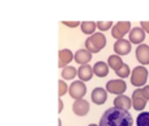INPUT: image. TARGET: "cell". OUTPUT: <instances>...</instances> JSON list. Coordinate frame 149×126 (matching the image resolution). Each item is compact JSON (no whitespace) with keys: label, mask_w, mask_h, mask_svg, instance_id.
Returning a JSON list of instances; mask_svg holds the SVG:
<instances>
[{"label":"cell","mask_w":149,"mask_h":126,"mask_svg":"<svg viewBox=\"0 0 149 126\" xmlns=\"http://www.w3.org/2000/svg\"><path fill=\"white\" fill-rule=\"evenodd\" d=\"M100 126H134V120L128 111L113 106L102 114Z\"/></svg>","instance_id":"1"},{"label":"cell","mask_w":149,"mask_h":126,"mask_svg":"<svg viewBox=\"0 0 149 126\" xmlns=\"http://www.w3.org/2000/svg\"><path fill=\"white\" fill-rule=\"evenodd\" d=\"M105 46H106V37H105V34L101 33V32H95V33L90 34V36L85 39V47H86L92 54L100 53Z\"/></svg>","instance_id":"2"},{"label":"cell","mask_w":149,"mask_h":126,"mask_svg":"<svg viewBox=\"0 0 149 126\" xmlns=\"http://www.w3.org/2000/svg\"><path fill=\"white\" fill-rule=\"evenodd\" d=\"M148 80V70L144 66H137L131 72V84L137 88H141L147 84Z\"/></svg>","instance_id":"3"},{"label":"cell","mask_w":149,"mask_h":126,"mask_svg":"<svg viewBox=\"0 0 149 126\" xmlns=\"http://www.w3.org/2000/svg\"><path fill=\"white\" fill-rule=\"evenodd\" d=\"M131 32V23L130 21H118L116 24L113 25V29H111V36L115 39H120L124 38L127 33Z\"/></svg>","instance_id":"4"},{"label":"cell","mask_w":149,"mask_h":126,"mask_svg":"<svg viewBox=\"0 0 149 126\" xmlns=\"http://www.w3.org/2000/svg\"><path fill=\"white\" fill-rule=\"evenodd\" d=\"M127 89V84L123 79H113L106 83V91L113 95H123Z\"/></svg>","instance_id":"5"},{"label":"cell","mask_w":149,"mask_h":126,"mask_svg":"<svg viewBox=\"0 0 149 126\" xmlns=\"http://www.w3.org/2000/svg\"><path fill=\"white\" fill-rule=\"evenodd\" d=\"M70 96L74 100H79V99H84V96L86 95V85L84 84L82 80H76L72 84L70 85V89H68Z\"/></svg>","instance_id":"6"},{"label":"cell","mask_w":149,"mask_h":126,"mask_svg":"<svg viewBox=\"0 0 149 126\" xmlns=\"http://www.w3.org/2000/svg\"><path fill=\"white\" fill-rule=\"evenodd\" d=\"M147 103H148V100L144 97V95H143L141 88L135 89L134 93H132V106H134L135 111L143 112L144 108L147 106Z\"/></svg>","instance_id":"7"},{"label":"cell","mask_w":149,"mask_h":126,"mask_svg":"<svg viewBox=\"0 0 149 126\" xmlns=\"http://www.w3.org/2000/svg\"><path fill=\"white\" fill-rule=\"evenodd\" d=\"M132 42L128 41V39H124V38H120V39H116V42L114 44V51L118 55H127L131 53V46Z\"/></svg>","instance_id":"8"},{"label":"cell","mask_w":149,"mask_h":126,"mask_svg":"<svg viewBox=\"0 0 149 126\" xmlns=\"http://www.w3.org/2000/svg\"><path fill=\"white\" fill-rule=\"evenodd\" d=\"M89 103H88L86 100H84V99H79V100H74L73 105H72V111L73 113L76 114V116L79 117H84L88 114V112H89Z\"/></svg>","instance_id":"9"},{"label":"cell","mask_w":149,"mask_h":126,"mask_svg":"<svg viewBox=\"0 0 149 126\" xmlns=\"http://www.w3.org/2000/svg\"><path fill=\"white\" fill-rule=\"evenodd\" d=\"M90 97H92V101L94 104H97V105H102V104H105L106 100H107V91H106V88L97 87L92 91Z\"/></svg>","instance_id":"10"},{"label":"cell","mask_w":149,"mask_h":126,"mask_svg":"<svg viewBox=\"0 0 149 126\" xmlns=\"http://www.w3.org/2000/svg\"><path fill=\"white\" fill-rule=\"evenodd\" d=\"M145 33H147V32H145L141 26H140V28L139 26H135V28L131 29V32L128 33L130 34V41L135 45H141L145 39Z\"/></svg>","instance_id":"11"},{"label":"cell","mask_w":149,"mask_h":126,"mask_svg":"<svg viewBox=\"0 0 149 126\" xmlns=\"http://www.w3.org/2000/svg\"><path fill=\"white\" fill-rule=\"evenodd\" d=\"M136 59L139 61V63H141L143 66L149 64V46L145 44H141L137 46L136 49Z\"/></svg>","instance_id":"12"},{"label":"cell","mask_w":149,"mask_h":126,"mask_svg":"<svg viewBox=\"0 0 149 126\" xmlns=\"http://www.w3.org/2000/svg\"><path fill=\"white\" fill-rule=\"evenodd\" d=\"M72 59H74V55L71 50L68 49L59 50V63H58V67L59 68H64V67H67L71 63Z\"/></svg>","instance_id":"13"},{"label":"cell","mask_w":149,"mask_h":126,"mask_svg":"<svg viewBox=\"0 0 149 126\" xmlns=\"http://www.w3.org/2000/svg\"><path fill=\"white\" fill-rule=\"evenodd\" d=\"M94 72H93V67H90L89 64H80V68L77 70V76L80 77V80L82 82H89L93 77Z\"/></svg>","instance_id":"14"},{"label":"cell","mask_w":149,"mask_h":126,"mask_svg":"<svg viewBox=\"0 0 149 126\" xmlns=\"http://www.w3.org/2000/svg\"><path fill=\"white\" fill-rule=\"evenodd\" d=\"M114 106L124 109V111H130V108L132 106V99H130L126 95H118L114 99Z\"/></svg>","instance_id":"15"},{"label":"cell","mask_w":149,"mask_h":126,"mask_svg":"<svg viewBox=\"0 0 149 126\" xmlns=\"http://www.w3.org/2000/svg\"><path fill=\"white\" fill-rule=\"evenodd\" d=\"M74 61L80 64H86L92 61V53L88 49H80L74 53Z\"/></svg>","instance_id":"16"},{"label":"cell","mask_w":149,"mask_h":126,"mask_svg":"<svg viewBox=\"0 0 149 126\" xmlns=\"http://www.w3.org/2000/svg\"><path fill=\"white\" fill-rule=\"evenodd\" d=\"M109 64L102 62V61H98L97 63H94V66H93V72H94L95 76L98 77H105L109 75Z\"/></svg>","instance_id":"17"},{"label":"cell","mask_w":149,"mask_h":126,"mask_svg":"<svg viewBox=\"0 0 149 126\" xmlns=\"http://www.w3.org/2000/svg\"><path fill=\"white\" fill-rule=\"evenodd\" d=\"M123 61H122L120 55L115 54V55H110L107 59V64L109 67H110L111 70H114V71H116V70H119L122 66H123Z\"/></svg>","instance_id":"18"},{"label":"cell","mask_w":149,"mask_h":126,"mask_svg":"<svg viewBox=\"0 0 149 126\" xmlns=\"http://www.w3.org/2000/svg\"><path fill=\"white\" fill-rule=\"evenodd\" d=\"M81 32L85 34H88V36H90V34L95 33V28H97V23H94V21H82L81 23Z\"/></svg>","instance_id":"19"},{"label":"cell","mask_w":149,"mask_h":126,"mask_svg":"<svg viewBox=\"0 0 149 126\" xmlns=\"http://www.w3.org/2000/svg\"><path fill=\"white\" fill-rule=\"evenodd\" d=\"M76 75H77V70L74 68V67H72V66L64 67V68H63V71H62V77H63L64 80H71V79H73Z\"/></svg>","instance_id":"20"},{"label":"cell","mask_w":149,"mask_h":126,"mask_svg":"<svg viewBox=\"0 0 149 126\" xmlns=\"http://www.w3.org/2000/svg\"><path fill=\"white\" fill-rule=\"evenodd\" d=\"M136 126H149V112H141L137 116Z\"/></svg>","instance_id":"21"},{"label":"cell","mask_w":149,"mask_h":126,"mask_svg":"<svg viewBox=\"0 0 149 126\" xmlns=\"http://www.w3.org/2000/svg\"><path fill=\"white\" fill-rule=\"evenodd\" d=\"M115 74L118 75V76L120 77V79H124V77H128V76H131V70H130L128 64L123 63V66H122L119 70H116V71H115Z\"/></svg>","instance_id":"22"},{"label":"cell","mask_w":149,"mask_h":126,"mask_svg":"<svg viewBox=\"0 0 149 126\" xmlns=\"http://www.w3.org/2000/svg\"><path fill=\"white\" fill-rule=\"evenodd\" d=\"M97 28L100 29L101 32H106L110 28H113V21H98Z\"/></svg>","instance_id":"23"},{"label":"cell","mask_w":149,"mask_h":126,"mask_svg":"<svg viewBox=\"0 0 149 126\" xmlns=\"http://www.w3.org/2000/svg\"><path fill=\"white\" fill-rule=\"evenodd\" d=\"M58 84H59V97H62V96H64L65 93L68 92L70 87L65 84L64 80H59V82H58Z\"/></svg>","instance_id":"24"},{"label":"cell","mask_w":149,"mask_h":126,"mask_svg":"<svg viewBox=\"0 0 149 126\" xmlns=\"http://www.w3.org/2000/svg\"><path fill=\"white\" fill-rule=\"evenodd\" d=\"M63 25L65 26H70V28H76V26L81 25L79 21H63Z\"/></svg>","instance_id":"25"},{"label":"cell","mask_w":149,"mask_h":126,"mask_svg":"<svg viewBox=\"0 0 149 126\" xmlns=\"http://www.w3.org/2000/svg\"><path fill=\"white\" fill-rule=\"evenodd\" d=\"M141 91H143V95H144V97L149 100V85H144V87H141Z\"/></svg>","instance_id":"26"},{"label":"cell","mask_w":149,"mask_h":126,"mask_svg":"<svg viewBox=\"0 0 149 126\" xmlns=\"http://www.w3.org/2000/svg\"><path fill=\"white\" fill-rule=\"evenodd\" d=\"M140 26H141L147 33H149V21H140Z\"/></svg>","instance_id":"27"},{"label":"cell","mask_w":149,"mask_h":126,"mask_svg":"<svg viewBox=\"0 0 149 126\" xmlns=\"http://www.w3.org/2000/svg\"><path fill=\"white\" fill-rule=\"evenodd\" d=\"M62 111H63V101L60 100V97H59V109H58V112H59V113H60V112H62Z\"/></svg>","instance_id":"28"},{"label":"cell","mask_w":149,"mask_h":126,"mask_svg":"<svg viewBox=\"0 0 149 126\" xmlns=\"http://www.w3.org/2000/svg\"><path fill=\"white\" fill-rule=\"evenodd\" d=\"M89 126H100V125H95V124H90Z\"/></svg>","instance_id":"29"}]
</instances>
